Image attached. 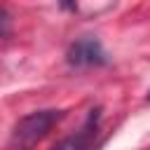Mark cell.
<instances>
[{
    "mask_svg": "<svg viewBox=\"0 0 150 150\" xmlns=\"http://www.w3.org/2000/svg\"><path fill=\"white\" fill-rule=\"evenodd\" d=\"M98 134H101V108H91L80 129L61 138L52 150H98L101 145Z\"/></svg>",
    "mask_w": 150,
    "mask_h": 150,
    "instance_id": "2",
    "label": "cell"
},
{
    "mask_svg": "<svg viewBox=\"0 0 150 150\" xmlns=\"http://www.w3.org/2000/svg\"><path fill=\"white\" fill-rule=\"evenodd\" d=\"M7 33H9V14L7 9H2V35L7 38Z\"/></svg>",
    "mask_w": 150,
    "mask_h": 150,
    "instance_id": "5",
    "label": "cell"
},
{
    "mask_svg": "<svg viewBox=\"0 0 150 150\" xmlns=\"http://www.w3.org/2000/svg\"><path fill=\"white\" fill-rule=\"evenodd\" d=\"M61 117H63V110H54V108H49V110H35V112L23 115L14 124L12 143L19 145V148H30L40 138H45Z\"/></svg>",
    "mask_w": 150,
    "mask_h": 150,
    "instance_id": "1",
    "label": "cell"
},
{
    "mask_svg": "<svg viewBox=\"0 0 150 150\" xmlns=\"http://www.w3.org/2000/svg\"><path fill=\"white\" fill-rule=\"evenodd\" d=\"M148 101H150V91H148Z\"/></svg>",
    "mask_w": 150,
    "mask_h": 150,
    "instance_id": "6",
    "label": "cell"
},
{
    "mask_svg": "<svg viewBox=\"0 0 150 150\" xmlns=\"http://www.w3.org/2000/svg\"><path fill=\"white\" fill-rule=\"evenodd\" d=\"M59 5H61L66 12H75V9H77V0H59Z\"/></svg>",
    "mask_w": 150,
    "mask_h": 150,
    "instance_id": "4",
    "label": "cell"
},
{
    "mask_svg": "<svg viewBox=\"0 0 150 150\" xmlns=\"http://www.w3.org/2000/svg\"><path fill=\"white\" fill-rule=\"evenodd\" d=\"M66 61L73 68H91V66H105L108 54L94 35H82L75 42H70L66 52Z\"/></svg>",
    "mask_w": 150,
    "mask_h": 150,
    "instance_id": "3",
    "label": "cell"
}]
</instances>
